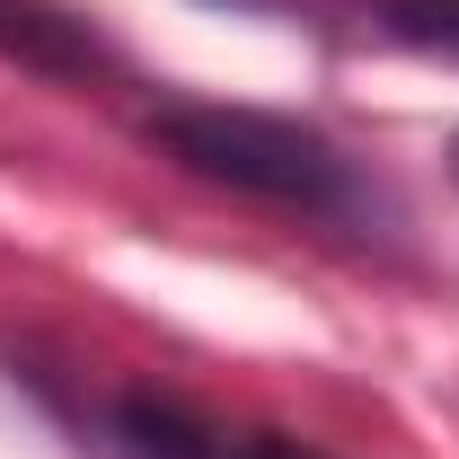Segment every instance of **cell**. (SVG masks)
Masks as SVG:
<instances>
[{"mask_svg":"<svg viewBox=\"0 0 459 459\" xmlns=\"http://www.w3.org/2000/svg\"><path fill=\"white\" fill-rule=\"evenodd\" d=\"M142 133L169 151L186 177L230 186L247 204H274L300 221H336V230H380L389 195L371 186V169L327 142L300 115H265V107H221V98H160L142 107Z\"/></svg>","mask_w":459,"mask_h":459,"instance_id":"obj_1","label":"cell"},{"mask_svg":"<svg viewBox=\"0 0 459 459\" xmlns=\"http://www.w3.org/2000/svg\"><path fill=\"white\" fill-rule=\"evenodd\" d=\"M0 62L36 71V80H107L124 71L98 18H80L71 0H0Z\"/></svg>","mask_w":459,"mask_h":459,"instance_id":"obj_2","label":"cell"},{"mask_svg":"<svg viewBox=\"0 0 459 459\" xmlns=\"http://www.w3.org/2000/svg\"><path fill=\"white\" fill-rule=\"evenodd\" d=\"M107 459H247V433H221L169 389H124L107 398Z\"/></svg>","mask_w":459,"mask_h":459,"instance_id":"obj_3","label":"cell"},{"mask_svg":"<svg viewBox=\"0 0 459 459\" xmlns=\"http://www.w3.org/2000/svg\"><path fill=\"white\" fill-rule=\"evenodd\" d=\"M353 18H362L371 36L406 45V54L459 62V0H353Z\"/></svg>","mask_w":459,"mask_h":459,"instance_id":"obj_4","label":"cell"},{"mask_svg":"<svg viewBox=\"0 0 459 459\" xmlns=\"http://www.w3.org/2000/svg\"><path fill=\"white\" fill-rule=\"evenodd\" d=\"M247 459H318L309 442H283V433H247Z\"/></svg>","mask_w":459,"mask_h":459,"instance_id":"obj_5","label":"cell"},{"mask_svg":"<svg viewBox=\"0 0 459 459\" xmlns=\"http://www.w3.org/2000/svg\"><path fill=\"white\" fill-rule=\"evenodd\" d=\"M451 186H459V142H451Z\"/></svg>","mask_w":459,"mask_h":459,"instance_id":"obj_6","label":"cell"}]
</instances>
